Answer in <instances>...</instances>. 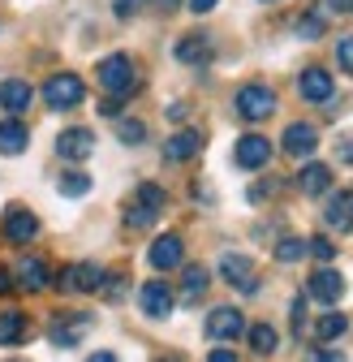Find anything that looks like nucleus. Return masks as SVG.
Returning <instances> with one entry per match:
<instances>
[{"instance_id": "f257e3e1", "label": "nucleus", "mask_w": 353, "mask_h": 362, "mask_svg": "<svg viewBox=\"0 0 353 362\" xmlns=\"http://www.w3.org/2000/svg\"><path fill=\"white\" fill-rule=\"evenodd\" d=\"M100 86L108 90V95H129V90H134V82H138V74H134V61H129L125 52H112V57H104L100 61Z\"/></svg>"}, {"instance_id": "f03ea898", "label": "nucleus", "mask_w": 353, "mask_h": 362, "mask_svg": "<svg viewBox=\"0 0 353 362\" xmlns=\"http://www.w3.org/2000/svg\"><path fill=\"white\" fill-rule=\"evenodd\" d=\"M233 108H237L241 121H268V117L276 112V90L263 86V82H246V86L237 90Z\"/></svg>"}, {"instance_id": "7ed1b4c3", "label": "nucleus", "mask_w": 353, "mask_h": 362, "mask_svg": "<svg viewBox=\"0 0 353 362\" xmlns=\"http://www.w3.org/2000/svg\"><path fill=\"white\" fill-rule=\"evenodd\" d=\"M43 100H48V108L56 112H69L86 100V82L78 74H52L48 82H43Z\"/></svg>"}, {"instance_id": "20e7f679", "label": "nucleus", "mask_w": 353, "mask_h": 362, "mask_svg": "<svg viewBox=\"0 0 353 362\" xmlns=\"http://www.w3.org/2000/svg\"><path fill=\"white\" fill-rule=\"evenodd\" d=\"M104 276H108V272L100 263H69L56 276V289H65V293H100Z\"/></svg>"}, {"instance_id": "39448f33", "label": "nucleus", "mask_w": 353, "mask_h": 362, "mask_svg": "<svg viewBox=\"0 0 353 362\" xmlns=\"http://www.w3.org/2000/svg\"><path fill=\"white\" fill-rule=\"evenodd\" d=\"M220 276H225L233 289H241V293H254V289H258V281H254V263H250L246 255H237V250L220 255Z\"/></svg>"}, {"instance_id": "423d86ee", "label": "nucleus", "mask_w": 353, "mask_h": 362, "mask_svg": "<svg viewBox=\"0 0 353 362\" xmlns=\"http://www.w3.org/2000/svg\"><path fill=\"white\" fill-rule=\"evenodd\" d=\"M241 332H246V320H241L237 306H215L207 315V337L211 341H237Z\"/></svg>"}, {"instance_id": "0eeeda50", "label": "nucleus", "mask_w": 353, "mask_h": 362, "mask_svg": "<svg viewBox=\"0 0 353 362\" xmlns=\"http://www.w3.org/2000/svg\"><path fill=\"white\" fill-rule=\"evenodd\" d=\"M297 90H301V100H306V104H328V100H332V90H336V82H332V74H328L323 65H311V69H301Z\"/></svg>"}, {"instance_id": "6e6552de", "label": "nucleus", "mask_w": 353, "mask_h": 362, "mask_svg": "<svg viewBox=\"0 0 353 362\" xmlns=\"http://www.w3.org/2000/svg\"><path fill=\"white\" fill-rule=\"evenodd\" d=\"M181 255H186V242L176 238V233H160V238L151 242V250H147V259H151V267H155V272H172V267H181Z\"/></svg>"}, {"instance_id": "1a4fd4ad", "label": "nucleus", "mask_w": 353, "mask_h": 362, "mask_svg": "<svg viewBox=\"0 0 353 362\" xmlns=\"http://www.w3.org/2000/svg\"><path fill=\"white\" fill-rule=\"evenodd\" d=\"M306 293H311L315 302H323V306H332V302H340V293H345V276L336 267H319L311 281H306Z\"/></svg>"}, {"instance_id": "9d476101", "label": "nucleus", "mask_w": 353, "mask_h": 362, "mask_svg": "<svg viewBox=\"0 0 353 362\" xmlns=\"http://www.w3.org/2000/svg\"><path fill=\"white\" fill-rule=\"evenodd\" d=\"M91 151H95V134L86 129V125H69L56 139V156L61 160H86Z\"/></svg>"}, {"instance_id": "9b49d317", "label": "nucleus", "mask_w": 353, "mask_h": 362, "mask_svg": "<svg viewBox=\"0 0 353 362\" xmlns=\"http://www.w3.org/2000/svg\"><path fill=\"white\" fill-rule=\"evenodd\" d=\"M323 224H328V229H336V233H353V190H336V194H328Z\"/></svg>"}, {"instance_id": "f8f14e48", "label": "nucleus", "mask_w": 353, "mask_h": 362, "mask_svg": "<svg viewBox=\"0 0 353 362\" xmlns=\"http://www.w3.org/2000/svg\"><path fill=\"white\" fill-rule=\"evenodd\" d=\"M233 160H237L241 168H263V164L272 160V139H263V134H241Z\"/></svg>"}, {"instance_id": "ddd939ff", "label": "nucleus", "mask_w": 353, "mask_h": 362, "mask_svg": "<svg viewBox=\"0 0 353 362\" xmlns=\"http://www.w3.org/2000/svg\"><path fill=\"white\" fill-rule=\"evenodd\" d=\"M138 306H143V315H151V320H168L172 315V289L164 281H147L138 289Z\"/></svg>"}, {"instance_id": "4468645a", "label": "nucleus", "mask_w": 353, "mask_h": 362, "mask_svg": "<svg viewBox=\"0 0 353 362\" xmlns=\"http://www.w3.org/2000/svg\"><path fill=\"white\" fill-rule=\"evenodd\" d=\"M293 160H306V156H315V147H319V129L315 125H306V121H293L289 129H285V143H280Z\"/></svg>"}, {"instance_id": "2eb2a0df", "label": "nucleus", "mask_w": 353, "mask_h": 362, "mask_svg": "<svg viewBox=\"0 0 353 362\" xmlns=\"http://www.w3.org/2000/svg\"><path fill=\"white\" fill-rule=\"evenodd\" d=\"M30 100H35V90H30L26 78H5L0 82V108H5L9 117H22L30 108Z\"/></svg>"}, {"instance_id": "dca6fc26", "label": "nucleus", "mask_w": 353, "mask_h": 362, "mask_svg": "<svg viewBox=\"0 0 353 362\" xmlns=\"http://www.w3.org/2000/svg\"><path fill=\"white\" fill-rule=\"evenodd\" d=\"M203 151V134L198 129H176L172 139L164 143V160H172V164H186V160H194Z\"/></svg>"}, {"instance_id": "f3484780", "label": "nucleus", "mask_w": 353, "mask_h": 362, "mask_svg": "<svg viewBox=\"0 0 353 362\" xmlns=\"http://www.w3.org/2000/svg\"><path fill=\"white\" fill-rule=\"evenodd\" d=\"M13 281L22 289H30V293H43V289L52 285V272H48V263H43V259H22L18 272H13Z\"/></svg>"}, {"instance_id": "a211bd4d", "label": "nucleus", "mask_w": 353, "mask_h": 362, "mask_svg": "<svg viewBox=\"0 0 353 362\" xmlns=\"http://www.w3.org/2000/svg\"><path fill=\"white\" fill-rule=\"evenodd\" d=\"M86 328H91V315H69V320H52L48 337H52V345L69 349V345H78V341H82V332H86Z\"/></svg>"}, {"instance_id": "6ab92c4d", "label": "nucleus", "mask_w": 353, "mask_h": 362, "mask_svg": "<svg viewBox=\"0 0 353 362\" xmlns=\"http://www.w3.org/2000/svg\"><path fill=\"white\" fill-rule=\"evenodd\" d=\"M35 233H39L35 211H26V207H9V211H5V238H9V242H30Z\"/></svg>"}, {"instance_id": "aec40b11", "label": "nucleus", "mask_w": 353, "mask_h": 362, "mask_svg": "<svg viewBox=\"0 0 353 362\" xmlns=\"http://www.w3.org/2000/svg\"><path fill=\"white\" fill-rule=\"evenodd\" d=\"M211 39L207 35H186L181 43H176V61H181V65H194V69H203L207 61H211Z\"/></svg>"}, {"instance_id": "412c9836", "label": "nucleus", "mask_w": 353, "mask_h": 362, "mask_svg": "<svg viewBox=\"0 0 353 362\" xmlns=\"http://www.w3.org/2000/svg\"><path fill=\"white\" fill-rule=\"evenodd\" d=\"M26 147H30V129H26L18 117L0 121V156H22Z\"/></svg>"}, {"instance_id": "4be33fe9", "label": "nucleus", "mask_w": 353, "mask_h": 362, "mask_svg": "<svg viewBox=\"0 0 353 362\" xmlns=\"http://www.w3.org/2000/svg\"><path fill=\"white\" fill-rule=\"evenodd\" d=\"M297 190L301 194H328L332 190V168L328 164H306L297 173Z\"/></svg>"}, {"instance_id": "5701e85b", "label": "nucleus", "mask_w": 353, "mask_h": 362, "mask_svg": "<svg viewBox=\"0 0 353 362\" xmlns=\"http://www.w3.org/2000/svg\"><path fill=\"white\" fill-rule=\"evenodd\" d=\"M26 315L22 310H0V345H22L26 337Z\"/></svg>"}, {"instance_id": "b1692460", "label": "nucleus", "mask_w": 353, "mask_h": 362, "mask_svg": "<svg viewBox=\"0 0 353 362\" xmlns=\"http://www.w3.org/2000/svg\"><path fill=\"white\" fill-rule=\"evenodd\" d=\"M246 337H250V349H254L258 358H268V354L280 349V337H276L272 324H254V328H246Z\"/></svg>"}, {"instance_id": "393cba45", "label": "nucleus", "mask_w": 353, "mask_h": 362, "mask_svg": "<svg viewBox=\"0 0 353 362\" xmlns=\"http://www.w3.org/2000/svg\"><path fill=\"white\" fill-rule=\"evenodd\" d=\"M56 190H61L65 199H82V194H91V173H78V168L61 173V181H56Z\"/></svg>"}, {"instance_id": "a878e982", "label": "nucleus", "mask_w": 353, "mask_h": 362, "mask_svg": "<svg viewBox=\"0 0 353 362\" xmlns=\"http://www.w3.org/2000/svg\"><path fill=\"white\" fill-rule=\"evenodd\" d=\"M345 332H349V320H345L340 310H328V315H319V324H315V337H319V341H340Z\"/></svg>"}, {"instance_id": "bb28decb", "label": "nucleus", "mask_w": 353, "mask_h": 362, "mask_svg": "<svg viewBox=\"0 0 353 362\" xmlns=\"http://www.w3.org/2000/svg\"><path fill=\"white\" fill-rule=\"evenodd\" d=\"M207 285H211V276H207V267H198V263H190L186 267V276H181V293L194 302V298H203L207 293Z\"/></svg>"}, {"instance_id": "cd10ccee", "label": "nucleus", "mask_w": 353, "mask_h": 362, "mask_svg": "<svg viewBox=\"0 0 353 362\" xmlns=\"http://www.w3.org/2000/svg\"><path fill=\"white\" fill-rule=\"evenodd\" d=\"M306 259V238H280L276 242V263H297Z\"/></svg>"}, {"instance_id": "c85d7f7f", "label": "nucleus", "mask_w": 353, "mask_h": 362, "mask_svg": "<svg viewBox=\"0 0 353 362\" xmlns=\"http://www.w3.org/2000/svg\"><path fill=\"white\" fill-rule=\"evenodd\" d=\"M116 139H121V143H129V147H138V143L147 139V125H143V121H134V117H125V121L116 125Z\"/></svg>"}, {"instance_id": "c756f323", "label": "nucleus", "mask_w": 353, "mask_h": 362, "mask_svg": "<svg viewBox=\"0 0 353 362\" xmlns=\"http://www.w3.org/2000/svg\"><path fill=\"white\" fill-rule=\"evenodd\" d=\"M138 203H143L147 211H155V216H160V211H164V203H168V194H164L160 186H151V181H143V186H138Z\"/></svg>"}, {"instance_id": "7c9ffc66", "label": "nucleus", "mask_w": 353, "mask_h": 362, "mask_svg": "<svg viewBox=\"0 0 353 362\" xmlns=\"http://www.w3.org/2000/svg\"><path fill=\"white\" fill-rule=\"evenodd\" d=\"M306 255H315L319 263H332L336 259V242H328V238H306Z\"/></svg>"}, {"instance_id": "2f4dec72", "label": "nucleus", "mask_w": 353, "mask_h": 362, "mask_svg": "<svg viewBox=\"0 0 353 362\" xmlns=\"http://www.w3.org/2000/svg\"><path fill=\"white\" fill-rule=\"evenodd\" d=\"M125 224H129V229H147V224H155V211H147L143 203H134V207L125 211Z\"/></svg>"}, {"instance_id": "473e14b6", "label": "nucleus", "mask_w": 353, "mask_h": 362, "mask_svg": "<svg viewBox=\"0 0 353 362\" xmlns=\"http://www.w3.org/2000/svg\"><path fill=\"white\" fill-rule=\"evenodd\" d=\"M297 35H301V39H319V35H323V18H319V13H306V18L297 22Z\"/></svg>"}, {"instance_id": "72a5a7b5", "label": "nucleus", "mask_w": 353, "mask_h": 362, "mask_svg": "<svg viewBox=\"0 0 353 362\" xmlns=\"http://www.w3.org/2000/svg\"><path fill=\"white\" fill-rule=\"evenodd\" d=\"M336 65H340L345 74H353V35H345V39L336 43Z\"/></svg>"}, {"instance_id": "f704fd0d", "label": "nucleus", "mask_w": 353, "mask_h": 362, "mask_svg": "<svg viewBox=\"0 0 353 362\" xmlns=\"http://www.w3.org/2000/svg\"><path fill=\"white\" fill-rule=\"evenodd\" d=\"M289 315H293V328L301 332V320H306V293H301V298H293V310H289Z\"/></svg>"}, {"instance_id": "c9c22d12", "label": "nucleus", "mask_w": 353, "mask_h": 362, "mask_svg": "<svg viewBox=\"0 0 353 362\" xmlns=\"http://www.w3.org/2000/svg\"><path fill=\"white\" fill-rule=\"evenodd\" d=\"M336 156H340L345 164H353V134H345V139L336 143Z\"/></svg>"}, {"instance_id": "e433bc0d", "label": "nucleus", "mask_w": 353, "mask_h": 362, "mask_svg": "<svg viewBox=\"0 0 353 362\" xmlns=\"http://www.w3.org/2000/svg\"><path fill=\"white\" fill-rule=\"evenodd\" d=\"M207 362H237V354L220 345V349H211V354H207Z\"/></svg>"}, {"instance_id": "4c0bfd02", "label": "nucleus", "mask_w": 353, "mask_h": 362, "mask_svg": "<svg viewBox=\"0 0 353 362\" xmlns=\"http://www.w3.org/2000/svg\"><path fill=\"white\" fill-rule=\"evenodd\" d=\"M100 112H104V117H116V112H121V100H116V95H108V100L100 104Z\"/></svg>"}, {"instance_id": "58836bf2", "label": "nucleus", "mask_w": 353, "mask_h": 362, "mask_svg": "<svg viewBox=\"0 0 353 362\" xmlns=\"http://www.w3.org/2000/svg\"><path fill=\"white\" fill-rule=\"evenodd\" d=\"M311 362H345V358H340V354H332V349H315V354H311Z\"/></svg>"}, {"instance_id": "ea45409f", "label": "nucleus", "mask_w": 353, "mask_h": 362, "mask_svg": "<svg viewBox=\"0 0 353 362\" xmlns=\"http://www.w3.org/2000/svg\"><path fill=\"white\" fill-rule=\"evenodd\" d=\"M138 5H143V0H116V13H121V18H129Z\"/></svg>"}, {"instance_id": "a19ab883", "label": "nucleus", "mask_w": 353, "mask_h": 362, "mask_svg": "<svg viewBox=\"0 0 353 362\" xmlns=\"http://www.w3.org/2000/svg\"><path fill=\"white\" fill-rule=\"evenodd\" d=\"M215 5H220V0H190V9H194V13H211Z\"/></svg>"}, {"instance_id": "79ce46f5", "label": "nucleus", "mask_w": 353, "mask_h": 362, "mask_svg": "<svg viewBox=\"0 0 353 362\" xmlns=\"http://www.w3.org/2000/svg\"><path fill=\"white\" fill-rule=\"evenodd\" d=\"M18 281H13V272H5V267H0V293H9Z\"/></svg>"}, {"instance_id": "37998d69", "label": "nucleus", "mask_w": 353, "mask_h": 362, "mask_svg": "<svg viewBox=\"0 0 353 362\" xmlns=\"http://www.w3.org/2000/svg\"><path fill=\"white\" fill-rule=\"evenodd\" d=\"M168 117H172V121H186V117H190V108H186V104H172V108H168Z\"/></svg>"}, {"instance_id": "c03bdc74", "label": "nucleus", "mask_w": 353, "mask_h": 362, "mask_svg": "<svg viewBox=\"0 0 353 362\" xmlns=\"http://www.w3.org/2000/svg\"><path fill=\"white\" fill-rule=\"evenodd\" d=\"M328 9H340V13H353V0H328Z\"/></svg>"}, {"instance_id": "a18cd8bd", "label": "nucleus", "mask_w": 353, "mask_h": 362, "mask_svg": "<svg viewBox=\"0 0 353 362\" xmlns=\"http://www.w3.org/2000/svg\"><path fill=\"white\" fill-rule=\"evenodd\" d=\"M86 362H116V354H108V349H100V354H91Z\"/></svg>"}, {"instance_id": "49530a36", "label": "nucleus", "mask_w": 353, "mask_h": 362, "mask_svg": "<svg viewBox=\"0 0 353 362\" xmlns=\"http://www.w3.org/2000/svg\"><path fill=\"white\" fill-rule=\"evenodd\" d=\"M176 5H181V0H160V9H168V13H172Z\"/></svg>"}, {"instance_id": "de8ad7c7", "label": "nucleus", "mask_w": 353, "mask_h": 362, "mask_svg": "<svg viewBox=\"0 0 353 362\" xmlns=\"http://www.w3.org/2000/svg\"><path fill=\"white\" fill-rule=\"evenodd\" d=\"M155 362H181V354H164V358H155Z\"/></svg>"}]
</instances>
